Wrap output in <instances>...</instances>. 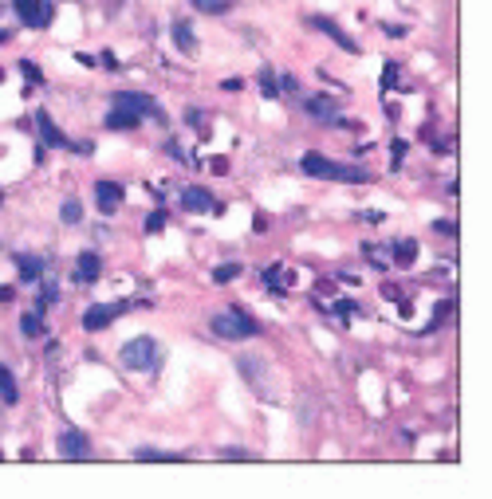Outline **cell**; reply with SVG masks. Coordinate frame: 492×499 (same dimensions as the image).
Masks as SVG:
<instances>
[{"label": "cell", "mask_w": 492, "mask_h": 499, "mask_svg": "<svg viewBox=\"0 0 492 499\" xmlns=\"http://www.w3.org/2000/svg\"><path fill=\"white\" fill-rule=\"evenodd\" d=\"M213 334H221L225 342H245L260 334V323L248 318L245 311H221V315H213Z\"/></svg>", "instance_id": "cell-1"}, {"label": "cell", "mask_w": 492, "mask_h": 499, "mask_svg": "<svg viewBox=\"0 0 492 499\" xmlns=\"http://www.w3.org/2000/svg\"><path fill=\"white\" fill-rule=\"evenodd\" d=\"M304 165V173H311V177H335V181H370V173L355 170V165H335V161H327L323 154H308V158L299 161Z\"/></svg>", "instance_id": "cell-2"}, {"label": "cell", "mask_w": 492, "mask_h": 499, "mask_svg": "<svg viewBox=\"0 0 492 499\" xmlns=\"http://www.w3.org/2000/svg\"><path fill=\"white\" fill-rule=\"evenodd\" d=\"M12 8L24 28H48L55 20V4L51 0H12Z\"/></svg>", "instance_id": "cell-3"}, {"label": "cell", "mask_w": 492, "mask_h": 499, "mask_svg": "<svg viewBox=\"0 0 492 499\" xmlns=\"http://www.w3.org/2000/svg\"><path fill=\"white\" fill-rule=\"evenodd\" d=\"M154 358H158L154 338H130L123 346V365L126 370H154Z\"/></svg>", "instance_id": "cell-4"}, {"label": "cell", "mask_w": 492, "mask_h": 499, "mask_svg": "<svg viewBox=\"0 0 492 499\" xmlns=\"http://www.w3.org/2000/svg\"><path fill=\"white\" fill-rule=\"evenodd\" d=\"M114 107L130 110V114H138V118H142V114L158 118V114H161V110L154 107V98H150V95H138V91H118V95H114Z\"/></svg>", "instance_id": "cell-5"}, {"label": "cell", "mask_w": 492, "mask_h": 499, "mask_svg": "<svg viewBox=\"0 0 492 499\" xmlns=\"http://www.w3.org/2000/svg\"><path fill=\"white\" fill-rule=\"evenodd\" d=\"M126 311V303H95L91 311L83 315V327L87 330H103V327H111L114 318Z\"/></svg>", "instance_id": "cell-6"}, {"label": "cell", "mask_w": 492, "mask_h": 499, "mask_svg": "<svg viewBox=\"0 0 492 499\" xmlns=\"http://www.w3.org/2000/svg\"><path fill=\"white\" fill-rule=\"evenodd\" d=\"M36 126H39V138H44V146H55V149H75V142H71V138H63V134H60V126H55V122H51L48 114H44V110L36 114Z\"/></svg>", "instance_id": "cell-7"}, {"label": "cell", "mask_w": 492, "mask_h": 499, "mask_svg": "<svg viewBox=\"0 0 492 499\" xmlns=\"http://www.w3.org/2000/svg\"><path fill=\"white\" fill-rule=\"evenodd\" d=\"M308 24H311V28H319L323 36H331V39H335V44H339L343 51H358V44H355V39L346 36V32H343L339 24H335V20H327V16H311Z\"/></svg>", "instance_id": "cell-8"}, {"label": "cell", "mask_w": 492, "mask_h": 499, "mask_svg": "<svg viewBox=\"0 0 492 499\" xmlns=\"http://www.w3.org/2000/svg\"><path fill=\"white\" fill-rule=\"evenodd\" d=\"M60 456H63V460H83V456H87V433L67 428V433L60 437Z\"/></svg>", "instance_id": "cell-9"}, {"label": "cell", "mask_w": 492, "mask_h": 499, "mask_svg": "<svg viewBox=\"0 0 492 499\" xmlns=\"http://www.w3.org/2000/svg\"><path fill=\"white\" fill-rule=\"evenodd\" d=\"M98 271H103L98 252H79V260H75V283H95Z\"/></svg>", "instance_id": "cell-10"}, {"label": "cell", "mask_w": 492, "mask_h": 499, "mask_svg": "<svg viewBox=\"0 0 492 499\" xmlns=\"http://www.w3.org/2000/svg\"><path fill=\"white\" fill-rule=\"evenodd\" d=\"M95 201L103 212H114V208L123 205V185H114V181H98L95 185Z\"/></svg>", "instance_id": "cell-11"}, {"label": "cell", "mask_w": 492, "mask_h": 499, "mask_svg": "<svg viewBox=\"0 0 492 499\" xmlns=\"http://www.w3.org/2000/svg\"><path fill=\"white\" fill-rule=\"evenodd\" d=\"M304 107H308L311 118H319V122H335V110H339V102H335L331 95H311L308 102H304Z\"/></svg>", "instance_id": "cell-12"}, {"label": "cell", "mask_w": 492, "mask_h": 499, "mask_svg": "<svg viewBox=\"0 0 492 499\" xmlns=\"http://www.w3.org/2000/svg\"><path fill=\"white\" fill-rule=\"evenodd\" d=\"M182 205L189 208V212H209V208H213V197H209V189L189 185V189H182Z\"/></svg>", "instance_id": "cell-13"}, {"label": "cell", "mask_w": 492, "mask_h": 499, "mask_svg": "<svg viewBox=\"0 0 492 499\" xmlns=\"http://www.w3.org/2000/svg\"><path fill=\"white\" fill-rule=\"evenodd\" d=\"M138 114H130V110H123V107H114L111 114H107V130H134L138 126Z\"/></svg>", "instance_id": "cell-14"}, {"label": "cell", "mask_w": 492, "mask_h": 499, "mask_svg": "<svg viewBox=\"0 0 492 499\" xmlns=\"http://www.w3.org/2000/svg\"><path fill=\"white\" fill-rule=\"evenodd\" d=\"M16 264H20V280L32 283L39 271H44V264H48V260H44V256H24V252H20V256H16Z\"/></svg>", "instance_id": "cell-15"}, {"label": "cell", "mask_w": 492, "mask_h": 499, "mask_svg": "<svg viewBox=\"0 0 492 499\" xmlns=\"http://www.w3.org/2000/svg\"><path fill=\"white\" fill-rule=\"evenodd\" d=\"M16 397H20V390H16V378L8 365H0V401L4 405H16Z\"/></svg>", "instance_id": "cell-16"}, {"label": "cell", "mask_w": 492, "mask_h": 499, "mask_svg": "<svg viewBox=\"0 0 492 499\" xmlns=\"http://www.w3.org/2000/svg\"><path fill=\"white\" fill-rule=\"evenodd\" d=\"M414 256H418V244H414V240H402L398 248H394V264H402V268H410Z\"/></svg>", "instance_id": "cell-17"}, {"label": "cell", "mask_w": 492, "mask_h": 499, "mask_svg": "<svg viewBox=\"0 0 492 499\" xmlns=\"http://www.w3.org/2000/svg\"><path fill=\"white\" fill-rule=\"evenodd\" d=\"M197 12H213V16H221V12H229L233 8V0H189Z\"/></svg>", "instance_id": "cell-18"}, {"label": "cell", "mask_w": 492, "mask_h": 499, "mask_svg": "<svg viewBox=\"0 0 492 499\" xmlns=\"http://www.w3.org/2000/svg\"><path fill=\"white\" fill-rule=\"evenodd\" d=\"M60 217H63V224H79V220H83V205H79L75 197H67L60 208Z\"/></svg>", "instance_id": "cell-19"}, {"label": "cell", "mask_w": 492, "mask_h": 499, "mask_svg": "<svg viewBox=\"0 0 492 499\" xmlns=\"http://www.w3.org/2000/svg\"><path fill=\"white\" fill-rule=\"evenodd\" d=\"M260 95L264 98H280V83H276V75H272L268 67L260 71Z\"/></svg>", "instance_id": "cell-20"}, {"label": "cell", "mask_w": 492, "mask_h": 499, "mask_svg": "<svg viewBox=\"0 0 492 499\" xmlns=\"http://www.w3.org/2000/svg\"><path fill=\"white\" fill-rule=\"evenodd\" d=\"M173 44L182 51H193L197 44H193V32H189V24H173Z\"/></svg>", "instance_id": "cell-21"}, {"label": "cell", "mask_w": 492, "mask_h": 499, "mask_svg": "<svg viewBox=\"0 0 492 499\" xmlns=\"http://www.w3.org/2000/svg\"><path fill=\"white\" fill-rule=\"evenodd\" d=\"M20 330H24V338H39V334H44V323H39V315H24L20 318Z\"/></svg>", "instance_id": "cell-22"}, {"label": "cell", "mask_w": 492, "mask_h": 499, "mask_svg": "<svg viewBox=\"0 0 492 499\" xmlns=\"http://www.w3.org/2000/svg\"><path fill=\"white\" fill-rule=\"evenodd\" d=\"M236 275H240V264H221V268L213 271V283H229Z\"/></svg>", "instance_id": "cell-23"}, {"label": "cell", "mask_w": 492, "mask_h": 499, "mask_svg": "<svg viewBox=\"0 0 492 499\" xmlns=\"http://www.w3.org/2000/svg\"><path fill=\"white\" fill-rule=\"evenodd\" d=\"M331 311H335L339 318H351V315H358V303H355V299H335Z\"/></svg>", "instance_id": "cell-24"}, {"label": "cell", "mask_w": 492, "mask_h": 499, "mask_svg": "<svg viewBox=\"0 0 492 499\" xmlns=\"http://www.w3.org/2000/svg\"><path fill=\"white\" fill-rule=\"evenodd\" d=\"M134 460H173L170 452H158V448H138Z\"/></svg>", "instance_id": "cell-25"}, {"label": "cell", "mask_w": 492, "mask_h": 499, "mask_svg": "<svg viewBox=\"0 0 492 499\" xmlns=\"http://www.w3.org/2000/svg\"><path fill=\"white\" fill-rule=\"evenodd\" d=\"M95 67H107V71H118L123 63L114 60V51H103V55H98V60H95Z\"/></svg>", "instance_id": "cell-26"}, {"label": "cell", "mask_w": 492, "mask_h": 499, "mask_svg": "<svg viewBox=\"0 0 492 499\" xmlns=\"http://www.w3.org/2000/svg\"><path fill=\"white\" fill-rule=\"evenodd\" d=\"M185 122H189V126H197L201 134H209V126H205V118H201V110H185Z\"/></svg>", "instance_id": "cell-27"}, {"label": "cell", "mask_w": 492, "mask_h": 499, "mask_svg": "<svg viewBox=\"0 0 492 499\" xmlns=\"http://www.w3.org/2000/svg\"><path fill=\"white\" fill-rule=\"evenodd\" d=\"M20 67H24V75H28V87H36V83H39V67H36L32 60H24Z\"/></svg>", "instance_id": "cell-28"}, {"label": "cell", "mask_w": 492, "mask_h": 499, "mask_svg": "<svg viewBox=\"0 0 492 499\" xmlns=\"http://www.w3.org/2000/svg\"><path fill=\"white\" fill-rule=\"evenodd\" d=\"M166 228V212H150V220H146V232H161Z\"/></svg>", "instance_id": "cell-29"}, {"label": "cell", "mask_w": 492, "mask_h": 499, "mask_svg": "<svg viewBox=\"0 0 492 499\" xmlns=\"http://www.w3.org/2000/svg\"><path fill=\"white\" fill-rule=\"evenodd\" d=\"M221 456H225V460H248V452H245V448H225Z\"/></svg>", "instance_id": "cell-30"}, {"label": "cell", "mask_w": 492, "mask_h": 499, "mask_svg": "<svg viewBox=\"0 0 492 499\" xmlns=\"http://www.w3.org/2000/svg\"><path fill=\"white\" fill-rule=\"evenodd\" d=\"M55 299H60V291H55V287H44V291H39V303H55Z\"/></svg>", "instance_id": "cell-31"}, {"label": "cell", "mask_w": 492, "mask_h": 499, "mask_svg": "<svg viewBox=\"0 0 492 499\" xmlns=\"http://www.w3.org/2000/svg\"><path fill=\"white\" fill-rule=\"evenodd\" d=\"M433 228H437V232H445V236H457V224H449V220H437Z\"/></svg>", "instance_id": "cell-32"}, {"label": "cell", "mask_w": 492, "mask_h": 499, "mask_svg": "<svg viewBox=\"0 0 492 499\" xmlns=\"http://www.w3.org/2000/svg\"><path fill=\"white\" fill-rule=\"evenodd\" d=\"M268 228V220H264V212H256V217H252V232H264Z\"/></svg>", "instance_id": "cell-33"}, {"label": "cell", "mask_w": 492, "mask_h": 499, "mask_svg": "<svg viewBox=\"0 0 492 499\" xmlns=\"http://www.w3.org/2000/svg\"><path fill=\"white\" fill-rule=\"evenodd\" d=\"M280 91H295V75H283V79H280Z\"/></svg>", "instance_id": "cell-34"}]
</instances>
